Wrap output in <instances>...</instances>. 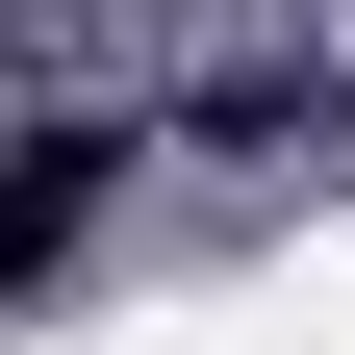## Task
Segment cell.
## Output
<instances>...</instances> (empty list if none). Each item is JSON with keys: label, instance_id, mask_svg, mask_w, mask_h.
Listing matches in <instances>:
<instances>
[{"label": "cell", "instance_id": "1", "mask_svg": "<svg viewBox=\"0 0 355 355\" xmlns=\"http://www.w3.org/2000/svg\"><path fill=\"white\" fill-rule=\"evenodd\" d=\"M76 203H102V127H51V153L0 178V279H26V254H51V229H76Z\"/></svg>", "mask_w": 355, "mask_h": 355}]
</instances>
